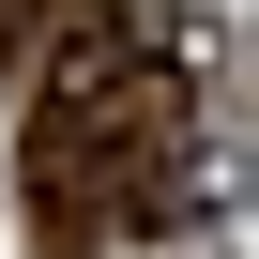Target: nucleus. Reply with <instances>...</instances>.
<instances>
[{
	"label": "nucleus",
	"instance_id": "obj_1",
	"mask_svg": "<svg viewBox=\"0 0 259 259\" xmlns=\"http://www.w3.org/2000/svg\"><path fill=\"white\" fill-rule=\"evenodd\" d=\"M16 31H31V0H0V76H16Z\"/></svg>",
	"mask_w": 259,
	"mask_h": 259
}]
</instances>
